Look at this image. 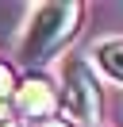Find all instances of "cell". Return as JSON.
<instances>
[{
  "instance_id": "6da1fadb",
  "label": "cell",
  "mask_w": 123,
  "mask_h": 127,
  "mask_svg": "<svg viewBox=\"0 0 123 127\" xmlns=\"http://www.w3.org/2000/svg\"><path fill=\"white\" fill-rule=\"evenodd\" d=\"M81 16H85V4L77 0H50V4H35L23 23V35H19V46H15V58L19 65L27 69H38L46 65L54 54L65 50V42L77 35L81 27Z\"/></svg>"
},
{
  "instance_id": "5b68a950",
  "label": "cell",
  "mask_w": 123,
  "mask_h": 127,
  "mask_svg": "<svg viewBox=\"0 0 123 127\" xmlns=\"http://www.w3.org/2000/svg\"><path fill=\"white\" fill-rule=\"evenodd\" d=\"M38 127H73V123H65V119H46V123H38Z\"/></svg>"
},
{
  "instance_id": "277c9868",
  "label": "cell",
  "mask_w": 123,
  "mask_h": 127,
  "mask_svg": "<svg viewBox=\"0 0 123 127\" xmlns=\"http://www.w3.org/2000/svg\"><path fill=\"white\" fill-rule=\"evenodd\" d=\"M92 58H96V65H100V73H104V77H112V81H119V85H123V35L96 42Z\"/></svg>"
},
{
  "instance_id": "3957f363",
  "label": "cell",
  "mask_w": 123,
  "mask_h": 127,
  "mask_svg": "<svg viewBox=\"0 0 123 127\" xmlns=\"http://www.w3.org/2000/svg\"><path fill=\"white\" fill-rule=\"evenodd\" d=\"M58 112V89L42 77V73H27L23 81H15V93H12V119L19 123H46L54 119Z\"/></svg>"
},
{
  "instance_id": "7a4b0ae2",
  "label": "cell",
  "mask_w": 123,
  "mask_h": 127,
  "mask_svg": "<svg viewBox=\"0 0 123 127\" xmlns=\"http://www.w3.org/2000/svg\"><path fill=\"white\" fill-rule=\"evenodd\" d=\"M58 108H65L77 127H96L100 123V81H96V69L89 65V58L69 54L62 62Z\"/></svg>"
}]
</instances>
